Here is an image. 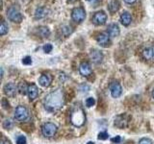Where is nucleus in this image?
I'll list each match as a JSON object with an SVG mask.
<instances>
[{"instance_id": "obj_27", "label": "nucleus", "mask_w": 154, "mask_h": 144, "mask_svg": "<svg viewBox=\"0 0 154 144\" xmlns=\"http://www.w3.org/2000/svg\"><path fill=\"white\" fill-rule=\"evenodd\" d=\"M108 134L106 133V132H101V133H99L98 134V136H97V138L99 139V140H106V139L108 138Z\"/></svg>"}, {"instance_id": "obj_22", "label": "nucleus", "mask_w": 154, "mask_h": 144, "mask_svg": "<svg viewBox=\"0 0 154 144\" xmlns=\"http://www.w3.org/2000/svg\"><path fill=\"white\" fill-rule=\"evenodd\" d=\"M28 88H29V86L26 85L25 82H20L17 86V89L19 90V92H20L21 94H26L28 92Z\"/></svg>"}, {"instance_id": "obj_1", "label": "nucleus", "mask_w": 154, "mask_h": 144, "mask_svg": "<svg viewBox=\"0 0 154 144\" xmlns=\"http://www.w3.org/2000/svg\"><path fill=\"white\" fill-rule=\"evenodd\" d=\"M65 103L64 91L62 88H58L46 95L45 98V107L48 112H56L60 110Z\"/></svg>"}, {"instance_id": "obj_21", "label": "nucleus", "mask_w": 154, "mask_h": 144, "mask_svg": "<svg viewBox=\"0 0 154 144\" xmlns=\"http://www.w3.org/2000/svg\"><path fill=\"white\" fill-rule=\"evenodd\" d=\"M38 34L42 38H47L50 35V30L45 26H41L38 28Z\"/></svg>"}, {"instance_id": "obj_4", "label": "nucleus", "mask_w": 154, "mask_h": 144, "mask_svg": "<svg viewBox=\"0 0 154 144\" xmlns=\"http://www.w3.org/2000/svg\"><path fill=\"white\" fill-rule=\"evenodd\" d=\"M57 132V126L54 123L47 122L45 123L42 127V133L46 137H52L55 136V134Z\"/></svg>"}, {"instance_id": "obj_23", "label": "nucleus", "mask_w": 154, "mask_h": 144, "mask_svg": "<svg viewBox=\"0 0 154 144\" xmlns=\"http://www.w3.org/2000/svg\"><path fill=\"white\" fill-rule=\"evenodd\" d=\"M7 33H8V25L4 20H2L1 26H0V35L4 36V35H6Z\"/></svg>"}, {"instance_id": "obj_26", "label": "nucleus", "mask_w": 154, "mask_h": 144, "mask_svg": "<svg viewBox=\"0 0 154 144\" xmlns=\"http://www.w3.org/2000/svg\"><path fill=\"white\" fill-rule=\"evenodd\" d=\"M3 127L5 129H7V130H10L12 127H13V122L11 121L10 119H7V120H5L4 123H3Z\"/></svg>"}, {"instance_id": "obj_32", "label": "nucleus", "mask_w": 154, "mask_h": 144, "mask_svg": "<svg viewBox=\"0 0 154 144\" xmlns=\"http://www.w3.org/2000/svg\"><path fill=\"white\" fill-rule=\"evenodd\" d=\"M112 141H113L114 143H116V144H119L120 141H122V138H120V136H118L114 137V138L112 139Z\"/></svg>"}, {"instance_id": "obj_33", "label": "nucleus", "mask_w": 154, "mask_h": 144, "mask_svg": "<svg viewBox=\"0 0 154 144\" xmlns=\"http://www.w3.org/2000/svg\"><path fill=\"white\" fill-rule=\"evenodd\" d=\"M0 144H10V142L7 140V139H5L4 137L2 138V140H1V143H0Z\"/></svg>"}, {"instance_id": "obj_13", "label": "nucleus", "mask_w": 154, "mask_h": 144, "mask_svg": "<svg viewBox=\"0 0 154 144\" xmlns=\"http://www.w3.org/2000/svg\"><path fill=\"white\" fill-rule=\"evenodd\" d=\"M96 40L101 46H108L110 43V36L108 33H100L96 37Z\"/></svg>"}, {"instance_id": "obj_11", "label": "nucleus", "mask_w": 154, "mask_h": 144, "mask_svg": "<svg viewBox=\"0 0 154 144\" xmlns=\"http://www.w3.org/2000/svg\"><path fill=\"white\" fill-rule=\"evenodd\" d=\"M79 72L82 76H90L91 73H93V69H91V64L87 62H83L79 66Z\"/></svg>"}, {"instance_id": "obj_14", "label": "nucleus", "mask_w": 154, "mask_h": 144, "mask_svg": "<svg viewBox=\"0 0 154 144\" xmlns=\"http://www.w3.org/2000/svg\"><path fill=\"white\" fill-rule=\"evenodd\" d=\"M52 82V76L50 74L48 73H45L42 74L41 77H40V80H38V83H40V85L42 86H45V88H46V86H48Z\"/></svg>"}, {"instance_id": "obj_20", "label": "nucleus", "mask_w": 154, "mask_h": 144, "mask_svg": "<svg viewBox=\"0 0 154 144\" xmlns=\"http://www.w3.org/2000/svg\"><path fill=\"white\" fill-rule=\"evenodd\" d=\"M120 7V3L119 1H118V0H113V1H111L108 5V10L110 13H116L119 11V9Z\"/></svg>"}, {"instance_id": "obj_7", "label": "nucleus", "mask_w": 154, "mask_h": 144, "mask_svg": "<svg viewBox=\"0 0 154 144\" xmlns=\"http://www.w3.org/2000/svg\"><path fill=\"white\" fill-rule=\"evenodd\" d=\"M129 121H130V116L127 114H120V115H118L117 117L115 119V125L117 126L118 128H125L128 126L129 124Z\"/></svg>"}, {"instance_id": "obj_16", "label": "nucleus", "mask_w": 154, "mask_h": 144, "mask_svg": "<svg viewBox=\"0 0 154 144\" xmlns=\"http://www.w3.org/2000/svg\"><path fill=\"white\" fill-rule=\"evenodd\" d=\"M107 33L109 34L110 37H114V38L118 37L119 35V28L118 26V24L116 23L110 24L107 28Z\"/></svg>"}, {"instance_id": "obj_15", "label": "nucleus", "mask_w": 154, "mask_h": 144, "mask_svg": "<svg viewBox=\"0 0 154 144\" xmlns=\"http://www.w3.org/2000/svg\"><path fill=\"white\" fill-rule=\"evenodd\" d=\"M143 57L146 60L148 61H154V45L148 46L143 51Z\"/></svg>"}, {"instance_id": "obj_18", "label": "nucleus", "mask_w": 154, "mask_h": 144, "mask_svg": "<svg viewBox=\"0 0 154 144\" xmlns=\"http://www.w3.org/2000/svg\"><path fill=\"white\" fill-rule=\"evenodd\" d=\"M132 21V16L128 12H123L120 16V22H122V25L124 26H128Z\"/></svg>"}, {"instance_id": "obj_36", "label": "nucleus", "mask_w": 154, "mask_h": 144, "mask_svg": "<svg viewBox=\"0 0 154 144\" xmlns=\"http://www.w3.org/2000/svg\"><path fill=\"white\" fill-rule=\"evenodd\" d=\"M152 97H153V99H154V90H153V92H152Z\"/></svg>"}, {"instance_id": "obj_5", "label": "nucleus", "mask_w": 154, "mask_h": 144, "mask_svg": "<svg viewBox=\"0 0 154 144\" xmlns=\"http://www.w3.org/2000/svg\"><path fill=\"white\" fill-rule=\"evenodd\" d=\"M71 18L72 20L75 21V22H82L85 20L86 18V12H85V9L82 8V7H77L74 8L72 10L71 12Z\"/></svg>"}, {"instance_id": "obj_12", "label": "nucleus", "mask_w": 154, "mask_h": 144, "mask_svg": "<svg viewBox=\"0 0 154 144\" xmlns=\"http://www.w3.org/2000/svg\"><path fill=\"white\" fill-rule=\"evenodd\" d=\"M17 90L18 89L14 83H8L4 86V93L9 97H13V96L16 95Z\"/></svg>"}, {"instance_id": "obj_17", "label": "nucleus", "mask_w": 154, "mask_h": 144, "mask_svg": "<svg viewBox=\"0 0 154 144\" xmlns=\"http://www.w3.org/2000/svg\"><path fill=\"white\" fill-rule=\"evenodd\" d=\"M28 96H29V98H30L31 100H34V99H36L38 97V86L36 85H30L29 86V88H28Z\"/></svg>"}, {"instance_id": "obj_9", "label": "nucleus", "mask_w": 154, "mask_h": 144, "mask_svg": "<svg viewBox=\"0 0 154 144\" xmlns=\"http://www.w3.org/2000/svg\"><path fill=\"white\" fill-rule=\"evenodd\" d=\"M110 92H111V95H112L114 98L119 97V96L122 95V86H120L118 82H113V83H111V85H110Z\"/></svg>"}, {"instance_id": "obj_29", "label": "nucleus", "mask_w": 154, "mask_h": 144, "mask_svg": "<svg viewBox=\"0 0 154 144\" xmlns=\"http://www.w3.org/2000/svg\"><path fill=\"white\" fill-rule=\"evenodd\" d=\"M42 49H43V51H45L46 54H48V53H50L51 51H52V49H53V46L50 44V43H47V44H45V46L42 47Z\"/></svg>"}, {"instance_id": "obj_6", "label": "nucleus", "mask_w": 154, "mask_h": 144, "mask_svg": "<svg viewBox=\"0 0 154 144\" xmlns=\"http://www.w3.org/2000/svg\"><path fill=\"white\" fill-rule=\"evenodd\" d=\"M29 116V112L28 110L24 107V106H18V107L14 110V117L18 121H25Z\"/></svg>"}, {"instance_id": "obj_28", "label": "nucleus", "mask_w": 154, "mask_h": 144, "mask_svg": "<svg viewBox=\"0 0 154 144\" xmlns=\"http://www.w3.org/2000/svg\"><path fill=\"white\" fill-rule=\"evenodd\" d=\"M22 64H25V65L31 64H32V59H31V57H29V56L24 57L23 59H22Z\"/></svg>"}, {"instance_id": "obj_19", "label": "nucleus", "mask_w": 154, "mask_h": 144, "mask_svg": "<svg viewBox=\"0 0 154 144\" xmlns=\"http://www.w3.org/2000/svg\"><path fill=\"white\" fill-rule=\"evenodd\" d=\"M48 13H49L48 9H46L45 7H40V8H38L36 10V12H35V17L37 19L43 18V17L47 16Z\"/></svg>"}, {"instance_id": "obj_30", "label": "nucleus", "mask_w": 154, "mask_h": 144, "mask_svg": "<svg viewBox=\"0 0 154 144\" xmlns=\"http://www.w3.org/2000/svg\"><path fill=\"white\" fill-rule=\"evenodd\" d=\"M139 144H153V142L151 139H149L147 137H143L139 141Z\"/></svg>"}, {"instance_id": "obj_3", "label": "nucleus", "mask_w": 154, "mask_h": 144, "mask_svg": "<svg viewBox=\"0 0 154 144\" xmlns=\"http://www.w3.org/2000/svg\"><path fill=\"white\" fill-rule=\"evenodd\" d=\"M7 16L11 21L20 23L23 19V16L19 11V9L16 6H11L7 11Z\"/></svg>"}, {"instance_id": "obj_37", "label": "nucleus", "mask_w": 154, "mask_h": 144, "mask_svg": "<svg viewBox=\"0 0 154 144\" xmlns=\"http://www.w3.org/2000/svg\"><path fill=\"white\" fill-rule=\"evenodd\" d=\"M88 1H91V2H93V1H94V0H88Z\"/></svg>"}, {"instance_id": "obj_35", "label": "nucleus", "mask_w": 154, "mask_h": 144, "mask_svg": "<svg viewBox=\"0 0 154 144\" xmlns=\"http://www.w3.org/2000/svg\"><path fill=\"white\" fill-rule=\"evenodd\" d=\"M87 144H94V143L93 141H89V142H88V143H87Z\"/></svg>"}, {"instance_id": "obj_2", "label": "nucleus", "mask_w": 154, "mask_h": 144, "mask_svg": "<svg viewBox=\"0 0 154 144\" xmlns=\"http://www.w3.org/2000/svg\"><path fill=\"white\" fill-rule=\"evenodd\" d=\"M86 120L84 110L79 104H75L70 112V122L75 127L83 126Z\"/></svg>"}, {"instance_id": "obj_38", "label": "nucleus", "mask_w": 154, "mask_h": 144, "mask_svg": "<svg viewBox=\"0 0 154 144\" xmlns=\"http://www.w3.org/2000/svg\"><path fill=\"white\" fill-rule=\"evenodd\" d=\"M70 1H76V0H70Z\"/></svg>"}, {"instance_id": "obj_25", "label": "nucleus", "mask_w": 154, "mask_h": 144, "mask_svg": "<svg viewBox=\"0 0 154 144\" xmlns=\"http://www.w3.org/2000/svg\"><path fill=\"white\" fill-rule=\"evenodd\" d=\"M95 104V100H94V98H93V97H89L88 99L86 100V106L88 108H91V107H93V106Z\"/></svg>"}, {"instance_id": "obj_10", "label": "nucleus", "mask_w": 154, "mask_h": 144, "mask_svg": "<svg viewBox=\"0 0 154 144\" xmlns=\"http://www.w3.org/2000/svg\"><path fill=\"white\" fill-rule=\"evenodd\" d=\"M90 57H91V60L93 61V62H94L96 64H100L103 60V54L101 53V51H99L97 49L91 50L90 53Z\"/></svg>"}, {"instance_id": "obj_24", "label": "nucleus", "mask_w": 154, "mask_h": 144, "mask_svg": "<svg viewBox=\"0 0 154 144\" xmlns=\"http://www.w3.org/2000/svg\"><path fill=\"white\" fill-rule=\"evenodd\" d=\"M62 33L64 34V36H69L72 33V28L69 25H64L62 27Z\"/></svg>"}, {"instance_id": "obj_8", "label": "nucleus", "mask_w": 154, "mask_h": 144, "mask_svg": "<svg viewBox=\"0 0 154 144\" xmlns=\"http://www.w3.org/2000/svg\"><path fill=\"white\" fill-rule=\"evenodd\" d=\"M106 20H107V14H106L103 11L97 12L94 14L93 18H91V21L95 25H103L105 24Z\"/></svg>"}, {"instance_id": "obj_31", "label": "nucleus", "mask_w": 154, "mask_h": 144, "mask_svg": "<svg viewBox=\"0 0 154 144\" xmlns=\"http://www.w3.org/2000/svg\"><path fill=\"white\" fill-rule=\"evenodd\" d=\"M17 144H26V137L23 136H19L17 139Z\"/></svg>"}, {"instance_id": "obj_34", "label": "nucleus", "mask_w": 154, "mask_h": 144, "mask_svg": "<svg viewBox=\"0 0 154 144\" xmlns=\"http://www.w3.org/2000/svg\"><path fill=\"white\" fill-rule=\"evenodd\" d=\"M125 2L126 3H128V4H133V3H135L137 1V0H124Z\"/></svg>"}]
</instances>
